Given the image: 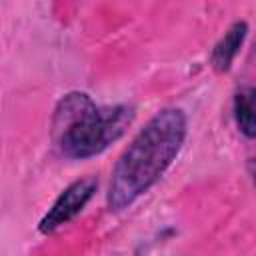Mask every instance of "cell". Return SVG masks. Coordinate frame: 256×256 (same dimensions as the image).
<instances>
[{"label":"cell","instance_id":"1","mask_svg":"<svg viewBox=\"0 0 256 256\" xmlns=\"http://www.w3.org/2000/svg\"><path fill=\"white\" fill-rule=\"evenodd\" d=\"M186 138V116L180 108H164L134 136L118 158L110 188L108 208L120 212L148 192L176 160Z\"/></svg>","mask_w":256,"mask_h":256},{"label":"cell","instance_id":"2","mask_svg":"<svg viewBox=\"0 0 256 256\" xmlns=\"http://www.w3.org/2000/svg\"><path fill=\"white\" fill-rule=\"evenodd\" d=\"M130 106L100 108L84 92L66 94L52 116V138L62 156L84 160L116 142L132 124Z\"/></svg>","mask_w":256,"mask_h":256},{"label":"cell","instance_id":"3","mask_svg":"<svg viewBox=\"0 0 256 256\" xmlns=\"http://www.w3.org/2000/svg\"><path fill=\"white\" fill-rule=\"evenodd\" d=\"M98 182L94 178H82L72 182L52 204V208L44 214V218L40 220V232L42 234H50L54 230H58L60 226L68 224L92 198V194L96 192Z\"/></svg>","mask_w":256,"mask_h":256},{"label":"cell","instance_id":"4","mask_svg":"<svg viewBox=\"0 0 256 256\" xmlns=\"http://www.w3.org/2000/svg\"><path fill=\"white\" fill-rule=\"evenodd\" d=\"M246 34H248V24L246 22H234L228 28V32L220 38V42L214 46L210 62L218 72H226L232 66L236 54L240 52V46H242Z\"/></svg>","mask_w":256,"mask_h":256},{"label":"cell","instance_id":"5","mask_svg":"<svg viewBox=\"0 0 256 256\" xmlns=\"http://www.w3.org/2000/svg\"><path fill=\"white\" fill-rule=\"evenodd\" d=\"M254 98L256 92L252 88H244L234 98V116L240 132L246 138H254L256 134V120H254Z\"/></svg>","mask_w":256,"mask_h":256}]
</instances>
